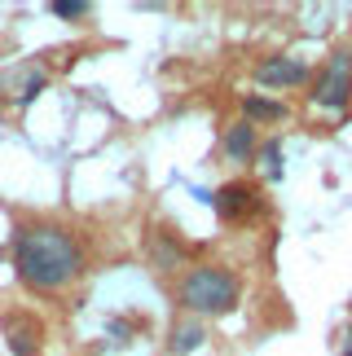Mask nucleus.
Returning <instances> with one entry per match:
<instances>
[{"instance_id":"5","label":"nucleus","mask_w":352,"mask_h":356,"mask_svg":"<svg viewBox=\"0 0 352 356\" xmlns=\"http://www.w3.org/2000/svg\"><path fill=\"white\" fill-rule=\"evenodd\" d=\"M308 79H313V71L295 58H269L255 66V84H269V88H300Z\"/></svg>"},{"instance_id":"7","label":"nucleus","mask_w":352,"mask_h":356,"mask_svg":"<svg viewBox=\"0 0 352 356\" xmlns=\"http://www.w3.org/2000/svg\"><path fill=\"white\" fill-rule=\"evenodd\" d=\"M145 251H150V264L159 273H176V268L185 264V246L176 242L172 234H163V229H154V234L145 238Z\"/></svg>"},{"instance_id":"9","label":"nucleus","mask_w":352,"mask_h":356,"mask_svg":"<svg viewBox=\"0 0 352 356\" xmlns=\"http://www.w3.org/2000/svg\"><path fill=\"white\" fill-rule=\"evenodd\" d=\"M225 159L229 163H251L255 159V123L238 119L234 128L225 132Z\"/></svg>"},{"instance_id":"10","label":"nucleus","mask_w":352,"mask_h":356,"mask_svg":"<svg viewBox=\"0 0 352 356\" xmlns=\"http://www.w3.org/2000/svg\"><path fill=\"white\" fill-rule=\"evenodd\" d=\"M242 115H247V123H269V119L287 115V106L273 102V97H255V92H247V97H242Z\"/></svg>"},{"instance_id":"12","label":"nucleus","mask_w":352,"mask_h":356,"mask_svg":"<svg viewBox=\"0 0 352 356\" xmlns=\"http://www.w3.org/2000/svg\"><path fill=\"white\" fill-rule=\"evenodd\" d=\"M45 84H49V79L40 75V71H31V79H26V84H22V92H18V102H22V106H31V102L40 97V88H45Z\"/></svg>"},{"instance_id":"6","label":"nucleus","mask_w":352,"mask_h":356,"mask_svg":"<svg viewBox=\"0 0 352 356\" xmlns=\"http://www.w3.org/2000/svg\"><path fill=\"white\" fill-rule=\"evenodd\" d=\"M0 330H5V343H9L13 356H40V325L31 317L9 312V317L0 321Z\"/></svg>"},{"instance_id":"4","label":"nucleus","mask_w":352,"mask_h":356,"mask_svg":"<svg viewBox=\"0 0 352 356\" xmlns=\"http://www.w3.org/2000/svg\"><path fill=\"white\" fill-rule=\"evenodd\" d=\"M211 207L221 211V220H242L247 211L260 207V194H255V185H247V181H229L211 194Z\"/></svg>"},{"instance_id":"14","label":"nucleus","mask_w":352,"mask_h":356,"mask_svg":"<svg viewBox=\"0 0 352 356\" xmlns=\"http://www.w3.org/2000/svg\"><path fill=\"white\" fill-rule=\"evenodd\" d=\"M0 259H5V251H0Z\"/></svg>"},{"instance_id":"1","label":"nucleus","mask_w":352,"mask_h":356,"mask_svg":"<svg viewBox=\"0 0 352 356\" xmlns=\"http://www.w3.org/2000/svg\"><path fill=\"white\" fill-rule=\"evenodd\" d=\"M13 268L22 286L53 295L84 277V246L62 225H26L13 234Z\"/></svg>"},{"instance_id":"8","label":"nucleus","mask_w":352,"mask_h":356,"mask_svg":"<svg viewBox=\"0 0 352 356\" xmlns=\"http://www.w3.org/2000/svg\"><path fill=\"white\" fill-rule=\"evenodd\" d=\"M202 343H207V325H202L198 317H189V321H176V325H172L168 352H172V356H189V352H198Z\"/></svg>"},{"instance_id":"2","label":"nucleus","mask_w":352,"mask_h":356,"mask_svg":"<svg viewBox=\"0 0 352 356\" xmlns=\"http://www.w3.org/2000/svg\"><path fill=\"white\" fill-rule=\"evenodd\" d=\"M238 299H242V282H238V273L225 268V264H194L176 282V304L198 321L202 317H225L229 308H238Z\"/></svg>"},{"instance_id":"3","label":"nucleus","mask_w":352,"mask_h":356,"mask_svg":"<svg viewBox=\"0 0 352 356\" xmlns=\"http://www.w3.org/2000/svg\"><path fill=\"white\" fill-rule=\"evenodd\" d=\"M308 102L321 106V111H335L344 115L348 102H352V53L348 49H335L326 62H321V71H313V79H308Z\"/></svg>"},{"instance_id":"13","label":"nucleus","mask_w":352,"mask_h":356,"mask_svg":"<svg viewBox=\"0 0 352 356\" xmlns=\"http://www.w3.org/2000/svg\"><path fill=\"white\" fill-rule=\"evenodd\" d=\"M344 356H352V325H348V334H344Z\"/></svg>"},{"instance_id":"11","label":"nucleus","mask_w":352,"mask_h":356,"mask_svg":"<svg viewBox=\"0 0 352 356\" xmlns=\"http://www.w3.org/2000/svg\"><path fill=\"white\" fill-rule=\"evenodd\" d=\"M53 18H88V5L84 0H53Z\"/></svg>"}]
</instances>
